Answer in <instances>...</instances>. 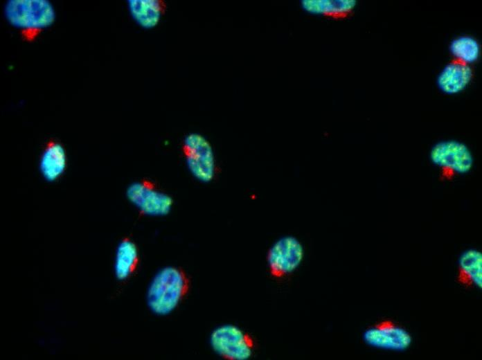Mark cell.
I'll return each mask as SVG.
<instances>
[{"instance_id": "6da1fadb", "label": "cell", "mask_w": 482, "mask_h": 360, "mask_svg": "<svg viewBox=\"0 0 482 360\" xmlns=\"http://www.w3.org/2000/svg\"><path fill=\"white\" fill-rule=\"evenodd\" d=\"M190 287V278L182 268L166 267L155 274L149 284L146 293L148 306L157 315H168L185 299Z\"/></svg>"}, {"instance_id": "3957f363", "label": "cell", "mask_w": 482, "mask_h": 360, "mask_svg": "<svg viewBox=\"0 0 482 360\" xmlns=\"http://www.w3.org/2000/svg\"><path fill=\"white\" fill-rule=\"evenodd\" d=\"M210 343L215 352L226 360H247L252 357L256 346L249 333L231 324L215 328Z\"/></svg>"}, {"instance_id": "277c9868", "label": "cell", "mask_w": 482, "mask_h": 360, "mask_svg": "<svg viewBox=\"0 0 482 360\" xmlns=\"http://www.w3.org/2000/svg\"><path fill=\"white\" fill-rule=\"evenodd\" d=\"M181 152L193 176L204 183L211 181L217 173V164L210 142L202 135L190 133L185 136Z\"/></svg>"}, {"instance_id": "8fae6325", "label": "cell", "mask_w": 482, "mask_h": 360, "mask_svg": "<svg viewBox=\"0 0 482 360\" xmlns=\"http://www.w3.org/2000/svg\"><path fill=\"white\" fill-rule=\"evenodd\" d=\"M67 158L63 145L55 139L46 143L39 159V170L43 177L48 181L59 179L64 173Z\"/></svg>"}, {"instance_id": "5b68a950", "label": "cell", "mask_w": 482, "mask_h": 360, "mask_svg": "<svg viewBox=\"0 0 482 360\" xmlns=\"http://www.w3.org/2000/svg\"><path fill=\"white\" fill-rule=\"evenodd\" d=\"M126 193L129 201L144 215L164 216L173 206L172 198L148 179L134 181L129 186Z\"/></svg>"}, {"instance_id": "8992f818", "label": "cell", "mask_w": 482, "mask_h": 360, "mask_svg": "<svg viewBox=\"0 0 482 360\" xmlns=\"http://www.w3.org/2000/svg\"><path fill=\"white\" fill-rule=\"evenodd\" d=\"M304 256L301 243L295 237L279 239L269 249L267 264L270 276L283 280L292 275L300 266Z\"/></svg>"}, {"instance_id": "52a82bcc", "label": "cell", "mask_w": 482, "mask_h": 360, "mask_svg": "<svg viewBox=\"0 0 482 360\" xmlns=\"http://www.w3.org/2000/svg\"><path fill=\"white\" fill-rule=\"evenodd\" d=\"M434 165L446 175L466 174L474 163L473 155L469 147L456 140L442 141L436 143L429 153Z\"/></svg>"}, {"instance_id": "9c48e42d", "label": "cell", "mask_w": 482, "mask_h": 360, "mask_svg": "<svg viewBox=\"0 0 482 360\" xmlns=\"http://www.w3.org/2000/svg\"><path fill=\"white\" fill-rule=\"evenodd\" d=\"M473 78L472 66L452 60L445 64L437 77V86L447 95H456L465 90Z\"/></svg>"}, {"instance_id": "4fadbf2b", "label": "cell", "mask_w": 482, "mask_h": 360, "mask_svg": "<svg viewBox=\"0 0 482 360\" xmlns=\"http://www.w3.org/2000/svg\"><path fill=\"white\" fill-rule=\"evenodd\" d=\"M128 2L134 20L145 28L156 26L166 10V3L162 0H131Z\"/></svg>"}, {"instance_id": "ba28073f", "label": "cell", "mask_w": 482, "mask_h": 360, "mask_svg": "<svg viewBox=\"0 0 482 360\" xmlns=\"http://www.w3.org/2000/svg\"><path fill=\"white\" fill-rule=\"evenodd\" d=\"M364 343L372 348L403 352L411 343V334L390 318L382 319L367 328L363 334Z\"/></svg>"}, {"instance_id": "9a60e30c", "label": "cell", "mask_w": 482, "mask_h": 360, "mask_svg": "<svg viewBox=\"0 0 482 360\" xmlns=\"http://www.w3.org/2000/svg\"><path fill=\"white\" fill-rule=\"evenodd\" d=\"M449 48L453 60L470 66L479 59L481 51L478 40L470 35H461L453 39Z\"/></svg>"}, {"instance_id": "5bb4252c", "label": "cell", "mask_w": 482, "mask_h": 360, "mask_svg": "<svg viewBox=\"0 0 482 360\" xmlns=\"http://www.w3.org/2000/svg\"><path fill=\"white\" fill-rule=\"evenodd\" d=\"M357 5L354 0H303V10L312 15L334 19L343 18L349 15Z\"/></svg>"}, {"instance_id": "7c38bea8", "label": "cell", "mask_w": 482, "mask_h": 360, "mask_svg": "<svg viewBox=\"0 0 482 360\" xmlns=\"http://www.w3.org/2000/svg\"><path fill=\"white\" fill-rule=\"evenodd\" d=\"M139 262V252L135 242L128 237L118 244L114 261L116 278L120 280L129 279L136 271Z\"/></svg>"}, {"instance_id": "7a4b0ae2", "label": "cell", "mask_w": 482, "mask_h": 360, "mask_svg": "<svg viewBox=\"0 0 482 360\" xmlns=\"http://www.w3.org/2000/svg\"><path fill=\"white\" fill-rule=\"evenodd\" d=\"M5 15L11 25L20 28L23 36L30 40L55 20L53 6L44 0L9 1Z\"/></svg>"}, {"instance_id": "30bf717a", "label": "cell", "mask_w": 482, "mask_h": 360, "mask_svg": "<svg viewBox=\"0 0 482 360\" xmlns=\"http://www.w3.org/2000/svg\"><path fill=\"white\" fill-rule=\"evenodd\" d=\"M456 280L465 289L482 288V253L480 251L470 249L461 253Z\"/></svg>"}]
</instances>
